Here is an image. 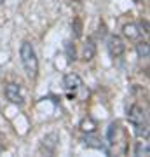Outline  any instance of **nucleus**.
<instances>
[{
	"instance_id": "nucleus-1",
	"label": "nucleus",
	"mask_w": 150,
	"mask_h": 157,
	"mask_svg": "<svg viewBox=\"0 0 150 157\" xmlns=\"http://www.w3.org/2000/svg\"><path fill=\"white\" fill-rule=\"evenodd\" d=\"M19 58H21V65L26 72V77L32 78V80L37 78V75H39V58H37V51H35L32 42H28V40L21 42Z\"/></svg>"
},
{
	"instance_id": "nucleus-2",
	"label": "nucleus",
	"mask_w": 150,
	"mask_h": 157,
	"mask_svg": "<svg viewBox=\"0 0 150 157\" xmlns=\"http://www.w3.org/2000/svg\"><path fill=\"white\" fill-rule=\"evenodd\" d=\"M128 121L133 126L134 135L138 138L148 140V121H147V113L140 105H131L128 108Z\"/></svg>"
},
{
	"instance_id": "nucleus-3",
	"label": "nucleus",
	"mask_w": 150,
	"mask_h": 157,
	"mask_svg": "<svg viewBox=\"0 0 150 157\" xmlns=\"http://www.w3.org/2000/svg\"><path fill=\"white\" fill-rule=\"evenodd\" d=\"M6 98L9 103L12 105H17V107H23L25 105V94H23L21 86L16 84V82H9L6 86Z\"/></svg>"
},
{
	"instance_id": "nucleus-4",
	"label": "nucleus",
	"mask_w": 150,
	"mask_h": 157,
	"mask_svg": "<svg viewBox=\"0 0 150 157\" xmlns=\"http://www.w3.org/2000/svg\"><path fill=\"white\" fill-rule=\"evenodd\" d=\"M106 49H108L112 58H121L124 54V51H126V44H124L122 37H119V35H110V37L106 39Z\"/></svg>"
},
{
	"instance_id": "nucleus-5",
	"label": "nucleus",
	"mask_w": 150,
	"mask_h": 157,
	"mask_svg": "<svg viewBox=\"0 0 150 157\" xmlns=\"http://www.w3.org/2000/svg\"><path fill=\"white\" fill-rule=\"evenodd\" d=\"M63 87L68 91V93H73L75 94V91H79L82 87V78L79 73H67L65 77H63Z\"/></svg>"
},
{
	"instance_id": "nucleus-6",
	"label": "nucleus",
	"mask_w": 150,
	"mask_h": 157,
	"mask_svg": "<svg viewBox=\"0 0 150 157\" xmlns=\"http://www.w3.org/2000/svg\"><path fill=\"white\" fill-rule=\"evenodd\" d=\"M122 32H124V35H126L129 40H140L141 37H143V30H141V26H140L138 23H129V25H124Z\"/></svg>"
},
{
	"instance_id": "nucleus-7",
	"label": "nucleus",
	"mask_w": 150,
	"mask_h": 157,
	"mask_svg": "<svg viewBox=\"0 0 150 157\" xmlns=\"http://www.w3.org/2000/svg\"><path fill=\"white\" fill-rule=\"evenodd\" d=\"M84 141V145L89 147V148H96V150H103L105 154H110V150L105 147V143L98 138V136H93V135H87V136H84L82 138Z\"/></svg>"
},
{
	"instance_id": "nucleus-8",
	"label": "nucleus",
	"mask_w": 150,
	"mask_h": 157,
	"mask_svg": "<svg viewBox=\"0 0 150 157\" xmlns=\"http://www.w3.org/2000/svg\"><path fill=\"white\" fill-rule=\"evenodd\" d=\"M96 56V44L93 42V39H87L86 44L82 45V59L84 61H91Z\"/></svg>"
},
{
	"instance_id": "nucleus-9",
	"label": "nucleus",
	"mask_w": 150,
	"mask_h": 157,
	"mask_svg": "<svg viewBox=\"0 0 150 157\" xmlns=\"http://www.w3.org/2000/svg\"><path fill=\"white\" fill-rule=\"evenodd\" d=\"M56 140H58V135H54V133H52V135H47L44 140H42V148H44L45 152L52 154L54 148H56V145H58V141Z\"/></svg>"
},
{
	"instance_id": "nucleus-10",
	"label": "nucleus",
	"mask_w": 150,
	"mask_h": 157,
	"mask_svg": "<svg viewBox=\"0 0 150 157\" xmlns=\"http://www.w3.org/2000/svg\"><path fill=\"white\" fill-rule=\"evenodd\" d=\"M136 52H138V58L147 59L148 58V42L147 40H136Z\"/></svg>"
},
{
	"instance_id": "nucleus-11",
	"label": "nucleus",
	"mask_w": 150,
	"mask_h": 157,
	"mask_svg": "<svg viewBox=\"0 0 150 157\" xmlns=\"http://www.w3.org/2000/svg\"><path fill=\"white\" fill-rule=\"evenodd\" d=\"M150 154V147H148V141H136V145H134V155H148Z\"/></svg>"
},
{
	"instance_id": "nucleus-12",
	"label": "nucleus",
	"mask_w": 150,
	"mask_h": 157,
	"mask_svg": "<svg viewBox=\"0 0 150 157\" xmlns=\"http://www.w3.org/2000/svg\"><path fill=\"white\" fill-rule=\"evenodd\" d=\"M117 129H119V124L112 122L106 129V140H108V145H113L115 143V135H117Z\"/></svg>"
},
{
	"instance_id": "nucleus-13",
	"label": "nucleus",
	"mask_w": 150,
	"mask_h": 157,
	"mask_svg": "<svg viewBox=\"0 0 150 157\" xmlns=\"http://www.w3.org/2000/svg\"><path fill=\"white\" fill-rule=\"evenodd\" d=\"M65 51H67V56H68V61L70 63L77 59V56H75V45L72 42H65Z\"/></svg>"
},
{
	"instance_id": "nucleus-14",
	"label": "nucleus",
	"mask_w": 150,
	"mask_h": 157,
	"mask_svg": "<svg viewBox=\"0 0 150 157\" xmlns=\"http://www.w3.org/2000/svg\"><path fill=\"white\" fill-rule=\"evenodd\" d=\"M80 128H82L84 131H93V129L96 128V122L94 121H91V119H84L82 124H80Z\"/></svg>"
},
{
	"instance_id": "nucleus-15",
	"label": "nucleus",
	"mask_w": 150,
	"mask_h": 157,
	"mask_svg": "<svg viewBox=\"0 0 150 157\" xmlns=\"http://www.w3.org/2000/svg\"><path fill=\"white\" fill-rule=\"evenodd\" d=\"M80 35H82V32H80V21H79V19H75V37H80Z\"/></svg>"
},
{
	"instance_id": "nucleus-16",
	"label": "nucleus",
	"mask_w": 150,
	"mask_h": 157,
	"mask_svg": "<svg viewBox=\"0 0 150 157\" xmlns=\"http://www.w3.org/2000/svg\"><path fill=\"white\" fill-rule=\"evenodd\" d=\"M2 152H4V145H2V143H0V154H2Z\"/></svg>"
},
{
	"instance_id": "nucleus-17",
	"label": "nucleus",
	"mask_w": 150,
	"mask_h": 157,
	"mask_svg": "<svg viewBox=\"0 0 150 157\" xmlns=\"http://www.w3.org/2000/svg\"><path fill=\"white\" fill-rule=\"evenodd\" d=\"M2 4H4V0H0V6H2Z\"/></svg>"
}]
</instances>
